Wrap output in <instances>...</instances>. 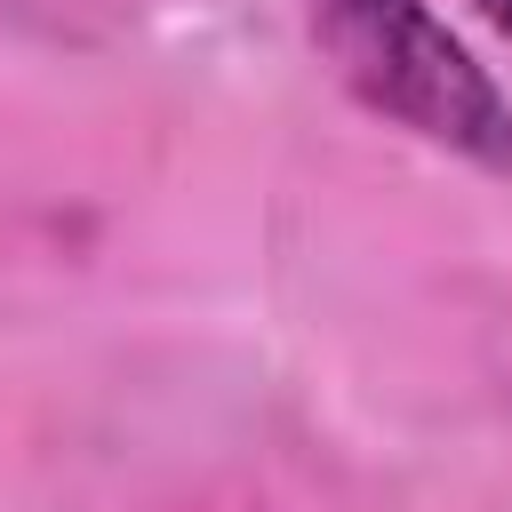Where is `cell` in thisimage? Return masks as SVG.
<instances>
[{
	"label": "cell",
	"mask_w": 512,
	"mask_h": 512,
	"mask_svg": "<svg viewBox=\"0 0 512 512\" xmlns=\"http://www.w3.org/2000/svg\"><path fill=\"white\" fill-rule=\"evenodd\" d=\"M472 8H480V16H488V24L504 32V40H512V0H472Z\"/></svg>",
	"instance_id": "7a4b0ae2"
},
{
	"label": "cell",
	"mask_w": 512,
	"mask_h": 512,
	"mask_svg": "<svg viewBox=\"0 0 512 512\" xmlns=\"http://www.w3.org/2000/svg\"><path fill=\"white\" fill-rule=\"evenodd\" d=\"M312 40L352 104L480 176H512V96L424 0H320Z\"/></svg>",
	"instance_id": "6da1fadb"
}]
</instances>
